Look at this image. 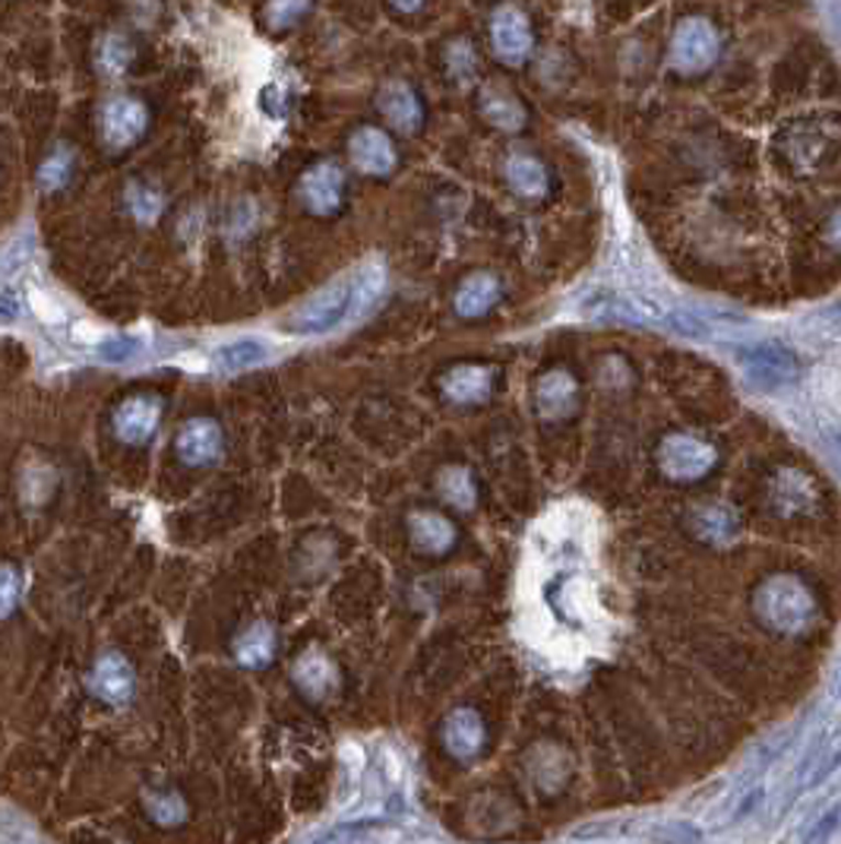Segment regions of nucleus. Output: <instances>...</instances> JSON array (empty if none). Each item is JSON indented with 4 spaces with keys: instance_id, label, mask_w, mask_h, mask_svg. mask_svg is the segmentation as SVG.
<instances>
[{
    "instance_id": "nucleus-1",
    "label": "nucleus",
    "mask_w": 841,
    "mask_h": 844,
    "mask_svg": "<svg viewBox=\"0 0 841 844\" xmlns=\"http://www.w3.org/2000/svg\"><path fill=\"white\" fill-rule=\"evenodd\" d=\"M355 310V281L352 276H342L317 295H310L301 308L288 316V330L298 335H323L352 320Z\"/></svg>"
},
{
    "instance_id": "nucleus-2",
    "label": "nucleus",
    "mask_w": 841,
    "mask_h": 844,
    "mask_svg": "<svg viewBox=\"0 0 841 844\" xmlns=\"http://www.w3.org/2000/svg\"><path fill=\"white\" fill-rule=\"evenodd\" d=\"M756 611L763 614L768 626H775L782 633H800V630L810 626V620L816 617V604L810 591L804 589L797 579L775 576L756 595Z\"/></svg>"
},
{
    "instance_id": "nucleus-3",
    "label": "nucleus",
    "mask_w": 841,
    "mask_h": 844,
    "mask_svg": "<svg viewBox=\"0 0 841 844\" xmlns=\"http://www.w3.org/2000/svg\"><path fill=\"white\" fill-rule=\"evenodd\" d=\"M150 127V111L140 99H111L102 108V140L108 149H128Z\"/></svg>"
},
{
    "instance_id": "nucleus-4",
    "label": "nucleus",
    "mask_w": 841,
    "mask_h": 844,
    "mask_svg": "<svg viewBox=\"0 0 841 844\" xmlns=\"http://www.w3.org/2000/svg\"><path fill=\"white\" fill-rule=\"evenodd\" d=\"M490 42H494L497 57L512 64V67L522 64V60H529L532 45H535L529 16H525L519 7H512V3L500 7V10L494 13V20H490Z\"/></svg>"
},
{
    "instance_id": "nucleus-5",
    "label": "nucleus",
    "mask_w": 841,
    "mask_h": 844,
    "mask_svg": "<svg viewBox=\"0 0 841 844\" xmlns=\"http://www.w3.org/2000/svg\"><path fill=\"white\" fill-rule=\"evenodd\" d=\"M348 153H352V165L361 175L383 178L396 168V146L380 127L355 130V136L348 140Z\"/></svg>"
},
{
    "instance_id": "nucleus-6",
    "label": "nucleus",
    "mask_w": 841,
    "mask_h": 844,
    "mask_svg": "<svg viewBox=\"0 0 841 844\" xmlns=\"http://www.w3.org/2000/svg\"><path fill=\"white\" fill-rule=\"evenodd\" d=\"M342 190H345V178L342 168L332 162H320L310 171H305L301 178V200L310 212L317 215H330L342 206Z\"/></svg>"
},
{
    "instance_id": "nucleus-7",
    "label": "nucleus",
    "mask_w": 841,
    "mask_h": 844,
    "mask_svg": "<svg viewBox=\"0 0 841 844\" xmlns=\"http://www.w3.org/2000/svg\"><path fill=\"white\" fill-rule=\"evenodd\" d=\"M175 449H178L180 462H187V465H209L222 453V431L209 418H193L180 427Z\"/></svg>"
},
{
    "instance_id": "nucleus-8",
    "label": "nucleus",
    "mask_w": 841,
    "mask_h": 844,
    "mask_svg": "<svg viewBox=\"0 0 841 844\" xmlns=\"http://www.w3.org/2000/svg\"><path fill=\"white\" fill-rule=\"evenodd\" d=\"M377 104H380L383 118L402 133H414L424 121V111H421V102L414 96V89L402 82V79H389L383 82L380 96H377Z\"/></svg>"
},
{
    "instance_id": "nucleus-9",
    "label": "nucleus",
    "mask_w": 841,
    "mask_h": 844,
    "mask_svg": "<svg viewBox=\"0 0 841 844\" xmlns=\"http://www.w3.org/2000/svg\"><path fill=\"white\" fill-rule=\"evenodd\" d=\"M162 406L153 396H133L121 409L114 411V431L128 443H146L158 427Z\"/></svg>"
},
{
    "instance_id": "nucleus-10",
    "label": "nucleus",
    "mask_w": 841,
    "mask_h": 844,
    "mask_svg": "<svg viewBox=\"0 0 841 844\" xmlns=\"http://www.w3.org/2000/svg\"><path fill=\"white\" fill-rule=\"evenodd\" d=\"M712 459V449L702 446L699 440H689V436H671L662 446L664 471L674 475V478H699L702 471H709Z\"/></svg>"
},
{
    "instance_id": "nucleus-11",
    "label": "nucleus",
    "mask_w": 841,
    "mask_h": 844,
    "mask_svg": "<svg viewBox=\"0 0 841 844\" xmlns=\"http://www.w3.org/2000/svg\"><path fill=\"white\" fill-rule=\"evenodd\" d=\"M478 108H482V114H485V121L490 127L507 130V133H516V130L525 127V108L500 82H487L485 89H482V104Z\"/></svg>"
},
{
    "instance_id": "nucleus-12",
    "label": "nucleus",
    "mask_w": 841,
    "mask_h": 844,
    "mask_svg": "<svg viewBox=\"0 0 841 844\" xmlns=\"http://www.w3.org/2000/svg\"><path fill=\"white\" fill-rule=\"evenodd\" d=\"M841 766V731L836 734H829V737H822L819 743L810 746V753L800 759V766H797V788L800 791H807V788H816V785H822L836 768Z\"/></svg>"
},
{
    "instance_id": "nucleus-13",
    "label": "nucleus",
    "mask_w": 841,
    "mask_h": 844,
    "mask_svg": "<svg viewBox=\"0 0 841 844\" xmlns=\"http://www.w3.org/2000/svg\"><path fill=\"white\" fill-rule=\"evenodd\" d=\"M538 411L544 418H563L569 414L576 406V380L566 370H551L541 377V384L535 389Z\"/></svg>"
},
{
    "instance_id": "nucleus-14",
    "label": "nucleus",
    "mask_w": 841,
    "mask_h": 844,
    "mask_svg": "<svg viewBox=\"0 0 841 844\" xmlns=\"http://www.w3.org/2000/svg\"><path fill=\"white\" fill-rule=\"evenodd\" d=\"M507 180H510L512 190L525 200H541L551 187L547 168L529 153H512L507 158Z\"/></svg>"
},
{
    "instance_id": "nucleus-15",
    "label": "nucleus",
    "mask_w": 841,
    "mask_h": 844,
    "mask_svg": "<svg viewBox=\"0 0 841 844\" xmlns=\"http://www.w3.org/2000/svg\"><path fill=\"white\" fill-rule=\"evenodd\" d=\"M92 690L99 692L108 702H124L133 690V674H130V665L118 655V652H108L99 658V665L92 670Z\"/></svg>"
},
{
    "instance_id": "nucleus-16",
    "label": "nucleus",
    "mask_w": 841,
    "mask_h": 844,
    "mask_svg": "<svg viewBox=\"0 0 841 844\" xmlns=\"http://www.w3.org/2000/svg\"><path fill=\"white\" fill-rule=\"evenodd\" d=\"M497 298H500V281H497V276H490V273H475V276H468V279L462 281L456 298H453V304H456V313L472 320V316H482V313H487V310L494 308Z\"/></svg>"
},
{
    "instance_id": "nucleus-17",
    "label": "nucleus",
    "mask_w": 841,
    "mask_h": 844,
    "mask_svg": "<svg viewBox=\"0 0 841 844\" xmlns=\"http://www.w3.org/2000/svg\"><path fill=\"white\" fill-rule=\"evenodd\" d=\"M443 389H446V396H450L453 402H460V406H475V402L487 399V392H490V370H487V367H478V364H462V367L446 374Z\"/></svg>"
},
{
    "instance_id": "nucleus-18",
    "label": "nucleus",
    "mask_w": 841,
    "mask_h": 844,
    "mask_svg": "<svg viewBox=\"0 0 841 844\" xmlns=\"http://www.w3.org/2000/svg\"><path fill=\"white\" fill-rule=\"evenodd\" d=\"M408 532H411V541L421 547V551H431V554H443L453 541H456V529L450 519L436 515V512H414L408 519Z\"/></svg>"
},
{
    "instance_id": "nucleus-19",
    "label": "nucleus",
    "mask_w": 841,
    "mask_h": 844,
    "mask_svg": "<svg viewBox=\"0 0 841 844\" xmlns=\"http://www.w3.org/2000/svg\"><path fill=\"white\" fill-rule=\"evenodd\" d=\"M269 358V345L256 335H241V338H231L229 345H222L215 352V367L225 370V374H234V370H247V367H256L263 360Z\"/></svg>"
},
{
    "instance_id": "nucleus-20",
    "label": "nucleus",
    "mask_w": 841,
    "mask_h": 844,
    "mask_svg": "<svg viewBox=\"0 0 841 844\" xmlns=\"http://www.w3.org/2000/svg\"><path fill=\"white\" fill-rule=\"evenodd\" d=\"M355 310H352V316H367L370 310L380 304L383 298V288H386V266H383L380 259H367V263H361L355 269Z\"/></svg>"
},
{
    "instance_id": "nucleus-21",
    "label": "nucleus",
    "mask_w": 841,
    "mask_h": 844,
    "mask_svg": "<svg viewBox=\"0 0 841 844\" xmlns=\"http://www.w3.org/2000/svg\"><path fill=\"white\" fill-rule=\"evenodd\" d=\"M446 743H450V749H453L456 756H462V759L475 756V753L482 749V743H485L482 718L475 715V712H456V715L446 721Z\"/></svg>"
},
{
    "instance_id": "nucleus-22",
    "label": "nucleus",
    "mask_w": 841,
    "mask_h": 844,
    "mask_svg": "<svg viewBox=\"0 0 841 844\" xmlns=\"http://www.w3.org/2000/svg\"><path fill=\"white\" fill-rule=\"evenodd\" d=\"M295 680H298V687H301L307 696L320 699V696H327V692L335 687V667H332V662H327L320 652H310V655H305V658L295 665Z\"/></svg>"
},
{
    "instance_id": "nucleus-23",
    "label": "nucleus",
    "mask_w": 841,
    "mask_h": 844,
    "mask_svg": "<svg viewBox=\"0 0 841 844\" xmlns=\"http://www.w3.org/2000/svg\"><path fill=\"white\" fill-rule=\"evenodd\" d=\"M273 652H276V636H273V626H269V623H254V626L237 640V658H241L244 665H269Z\"/></svg>"
},
{
    "instance_id": "nucleus-24",
    "label": "nucleus",
    "mask_w": 841,
    "mask_h": 844,
    "mask_svg": "<svg viewBox=\"0 0 841 844\" xmlns=\"http://www.w3.org/2000/svg\"><path fill=\"white\" fill-rule=\"evenodd\" d=\"M696 535L706 537V541H715V544H724L731 537L738 535V522L734 515L721 507H709V510L696 512Z\"/></svg>"
},
{
    "instance_id": "nucleus-25",
    "label": "nucleus",
    "mask_w": 841,
    "mask_h": 844,
    "mask_svg": "<svg viewBox=\"0 0 841 844\" xmlns=\"http://www.w3.org/2000/svg\"><path fill=\"white\" fill-rule=\"evenodd\" d=\"M70 175H74V153H70V146H57L38 168V187L45 193H54L70 180Z\"/></svg>"
},
{
    "instance_id": "nucleus-26",
    "label": "nucleus",
    "mask_w": 841,
    "mask_h": 844,
    "mask_svg": "<svg viewBox=\"0 0 841 844\" xmlns=\"http://www.w3.org/2000/svg\"><path fill=\"white\" fill-rule=\"evenodd\" d=\"M440 490L456 510H472L475 507V481L465 468H446L440 475Z\"/></svg>"
},
{
    "instance_id": "nucleus-27",
    "label": "nucleus",
    "mask_w": 841,
    "mask_h": 844,
    "mask_svg": "<svg viewBox=\"0 0 841 844\" xmlns=\"http://www.w3.org/2000/svg\"><path fill=\"white\" fill-rule=\"evenodd\" d=\"M133 60V45H130L124 35H104L102 45H99V67H102L108 77H121Z\"/></svg>"
},
{
    "instance_id": "nucleus-28",
    "label": "nucleus",
    "mask_w": 841,
    "mask_h": 844,
    "mask_svg": "<svg viewBox=\"0 0 841 844\" xmlns=\"http://www.w3.org/2000/svg\"><path fill=\"white\" fill-rule=\"evenodd\" d=\"M32 247H35L32 231H20V234L7 244V251H3V281H16V273L26 269Z\"/></svg>"
},
{
    "instance_id": "nucleus-29",
    "label": "nucleus",
    "mask_w": 841,
    "mask_h": 844,
    "mask_svg": "<svg viewBox=\"0 0 841 844\" xmlns=\"http://www.w3.org/2000/svg\"><path fill=\"white\" fill-rule=\"evenodd\" d=\"M814 389L819 402L841 421V367H822L814 377Z\"/></svg>"
},
{
    "instance_id": "nucleus-30",
    "label": "nucleus",
    "mask_w": 841,
    "mask_h": 844,
    "mask_svg": "<svg viewBox=\"0 0 841 844\" xmlns=\"http://www.w3.org/2000/svg\"><path fill=\"white\" fill-rule=\"evenodd\" d=\"M128 206L140 222H155L158 212H162V197L155 193L153 187H146V184H130Z\"/></svg>"
},
{
    "instance_id": "nucleus-31",
    "label": "nucleus",
    "mask_w": 841,
    "mask_h": 844,
    "mask_svg": "<svg viewBox=\"0 0 841 844\" xmlns=\"http://www.w3.org/2000/svg\"><path fill=\"white\" fill-rule=\"evenodd\" d=\"M633 832H639L637 819H605V822L576 829L573 839H627Z\"/></svg>"
},
{
    "instance_id": "nucleus-32",
    "label": "nucleus",
    "mask_w": 841,
    "mask_h": 844,
    "mask_svg": "<svg viewBox=\"0 0 841 844\" xmlns=\"http://www.w3.org/2000/svg\"><path fill=\"white\" fill-rule=\"evenodd\" d=\"M140 338L136 335H121V333H108L99 342V355H102V360H108V364H124V360H130L136 352H140Z\"/></svg>"
},
{
    "instance_id": "nucleus-33",
    "label": "nucleus",
    "mask_w": 841,
    "mask_h": 844,
    "mask_svg": "<svg viewBox=\"0 0 841 844\" xmlns=\"http://www.w3.org/2000/svg\"><path fill=\"white\" fill-rule=\"evenodd\" d=\"M310 0H269L266 23L273 29H291L307 13Z\"/></svg>"
},
{
    "instance_id": "nucleus-34",
    "label": "nucleus",
    "mask_w": 841,
    "mask_h": 844,
    "mask_svg": "<svg viewBox=\"0 0 841 844\" xmlns=\"http://www.w3.org/2000/svg\"><path fill=\"white\" fill-rule=\"evenodd\" d=\"M652 835L659 844H699V829L689 825V822H680V819L662 822Z\"/></svg>"
},
{
    "instance_id": "nucleus-35",
    "label": "nucleus",
    "mask_w": 841,
    "mask_h": 844,
    "mask_svg": "<svg viewBox=\"0 0 841 844\" xmlns=\"http://www.w3.org/2000/svg\"><path fill=\"white\" fill-rule=\"evenodd\" d=\"M446 64H450V74L453 79H465L475 74V52H472V45L468 42H453L450 45V54H446Z\"/></svg>"
},
{
    "instance_id": "nucleus-36",
    "label": "nucleus",
    "mask_w": 841,
    "mask_h": 844,
    "mask_svg": "<svg viewBox=\"0 0 841 844\" xmlns=\"http://www.w3.org/2000/svg\"><path fill=\"white\" fill-rule=\"evenodd\" d=\"M839 822H841V807H832V810H826L822 817L816 819V825L807 832V839L804 844H829L832 842V835L839 832Z\"/></svg>"
},
{
    "instance_id": "nucleus-37",
    "label": "nucleus",
    "mask_w": 841,
    "mask_h": 844,
    "mask_svg": "<svg viewBox=\"0 0 841 844\" xmlns=\"http://www.w3.org/2000/svg\"><path fill=\"white\" fill-rule=\"evenodd\" d=\"M29 308H32V313H35L42 323H60V320H64V308L54 301L52 295H45V291H38V288L29 291Z\"/></svg>"
},
{
    "instance_id": "nucleus-38",
    "label": "nucleus",
    "mask_w": 841,
    "mask_h": 844,
    "mask_svg": "<svg viewBox=\"0 0 841 844\" xmlns=\"http://www.w3.org/2000/svg\"><path fill=\"white\" fill-rule=\"evenodd\" d=\"M150 810L158 822H178L184 817V803L175 793H153L150 797Z\"/></svg>"
},
{
    "instance_id": "nucleus-39",
    "label": "nucleus",
    "mask_w": 841,
    "mask_h": 844,
    "mask_svg": "<svg viewBox=\"0 0 841 844\" xmlns=\"http://www.w3.org/2000/svg\"><path fill=\"white\" fill-rule=\"evenodd\" d=\"M763 793H765L763 785H753V788H746V791L740 793V800L734 803V810L728 813V819H724V822H734V819L746 817V813H750V810H753V807L763 800Z\"/></svg>"
},
{
    "instance_id": "nucleus-40",
    "label": "nucleus",
    "mask_w": 841,
    "mask_h": 844,
    "mask_svg": "<svg viewBox=\"0 0 841 844\" xmlns=\"http://www.w3.org/2000/svg\"><path fill=\"white\" fill-rule=\"evenodd\" d=\"M16 604V569L3 566V614H10Z\"/></svg>"
},
{
    "instance_id": "nucleus-41",
    "label": "nucleus",
    "mask_w": 841,
    "mask_h": 844,
    "mask_svg": "<svg viewBox=\"0 0 841 844\" xmlns=\"http://www.w3.org/2000/svg\"><path fill=\"white\" fill-rule=\"evenodd\" d=\"M421 3H424V0H392V7H396V10H402V13H414Z\"/></svg>"
}]
</instances>
